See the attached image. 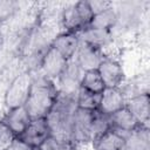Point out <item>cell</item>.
I'll return each mask as SVG.
<instances>
[{
	"instance_id": "cell-1",
	"label": "cell",
	"mask_w": 150,
	"mask_h": 150,
	"mask_svg": "<svg viewBox=\"0 0 150 150\" xmlns=\"http://www.w3.org/2000/svg\"><path fill=\"white\" fill-rule=\"evenodd\" d=\"M32 77L30 90L23 107L32 120L46 118L56 102L59 88L54 81L46 77L41 71L40 75H32Z\"/></svg>"
},
{
	"instance_id": "cell-2",
	"label": "cell",
	"mask_w": 150,
	"mask_h": 150,
	"mask_svg": "<svg viewBox=\"0 0 150 150\" xmlns=\"http://www.w3.org/2000/svg\"><path fill=\"white\" fill-rule=\"evenodd\" d=\"M76 95L77 94H68L59 90L56 102L46 117L52 131V136L63 139H71L73 121L77 109Z\"/></svg>"
},
{
	"instance_id": "cell-3",
	"label": "cell",
	"mask_w": 150,
	"mask_h": 150,
	"mask_svg": "<svg viewBox=\"0 0 150 150\" xmlns=\"http://www.w3.org/2000/svg\"><path fill=\"white\" fill-rule=\"evenodd\" d=\"M32 74L29 70L16 75L5 91L4 102L8 109L25 105L32 86Z\"/></svg>"
},
{
	"instance_id": "cell-4",
	"label": "cell",
	"mask_w": 150,
	"mask_h": 150,
	"mask_svg": "<svg viewBox=\"0 0 150 150\" xmlns=\"http://www.w3.org/2000/svg\"><path fill=\"white\" fill-rule=\"evenodd\" d=\"M50 136H52V131H50L47 120L36 118V120H32L29 125L18 137V139H20L28 146L38 150L43 144V142Z\"/></svg>"
},
{
	"instance_id": "cell-5",
	"label": "cell",
	"mask_w": 150,
	"mask_h": 150,
	"mask_svg": "<svg viewBox=\"0 0 150 150\" xmlns=\"http://www.w3.org/2000/svg\"><path fill=\"white\" fill-rule=\"evenodd\" d=\"M104 57L105 55H104L103 49L94 47L83 41H80L79 48L74 56L76 63L79 64L82 71L96 70Z\"/></svg>"
},
{
	"instance_id": "cell-6",
	"label": "cell",
	"mask_w": 150,
	"mask_h": 150,
	"mask_svg": "<svg viewBox=\"0 0 150 150\" xmlns=\"http://www.w3.org/2000/svg\"><path fill=\"white\" fill-rule=\"evenodd\" d=\"M67 63L68 61L61 54H59L53 47L49 46L42 56L39 70L46 77L55 82V80H59L60 76L63 74Z\"/></svg>"
},
{
	"instance_id": "cell-7",
	"label": "cell",
	"mask_w": 150,
	"mask_h": 150,
	"mask_svg": "<svg viewBox=\"0 0 150 150\" xmlns=\"http://www.w3.org/2000/svg\"><path fill=\"white\" fill-rule=\"evenodd\" d=\"M97 71L105 86V88H121L124 81L123 66L112 57H104L100 63Z\"/></svg>"
},
{
	"instance_id": "cell-8",
	"label": "cell",
	"mask_w": 150,
	"mask_h": 150,
	"mask_svg": "<svg viewBox=\"0 0 150 150\" xmlns=\"http://www.w3.org/2000/svg\"><path fill=\"white\" fill-rule=\"evenodd\" d=\"M95 111V110H94ZM94 111L77 108L74 115L71 139L76 143H91L90 142V125L94 117Z\"/></svg>"
},
{
	"instance_id": "cell-9",
	"label": "cell",
	"mask_w": 150,
	"mask_h": 150,
	"mask_svg": "<svg viewBox=\"0 0 150 150\" xmlns=\"http://www.w3.org/2000/svg\"><path fill=\"white\" fill-rule=\"evenodd\" d=\"M16 137H19L32 122L29 114L23 105L8 109L0 120Z\"/></svg>"
},
{
	"instance_id": "cell-10",
	"label": "cell",
	"mask_w": 150,
	"mask_h": 150,
	"mask_svg": "<svg viewBox=\"0 0 150 150\" xmlns=\"http://www.w3.org/2000/svg\"><path fill=\"white\" fill-rule=\"evenodd\" d=\"M127 98L121 88H105L101 94L98 110L105 115H111L125 107Z\"/></svg>"
},
{
	"instance_id": "cell-11",
	"label": "cell",
	"mask_w": 150,
	"mask_h": 150,
	"mask_svg": "<svg viewBox=\"0 0 150 150\" xmlns=\"http://www.w3.org/2000/svg\"><path fill=\"white\" fill-rule=\"evenodd\" d=\"M79 36L75 33L63 32L57 34L50 42V47H53L59 54H61L67 61L74 59L76 50L79 48Z\"/></svg>"
},
{
	"instance_id": "cell-12",
	"label": "cell",
	"mask_w": 150,
	"mask_h": 150,
	"mask_svg": "<svg viewBox=\"0 0 150 150\" xmlns=\"http://www.w3.org/2000/svg\"><path fill=\"white\" fill-rule=\"evenodd\" d=\"M110 123H111V129L118 131L123 137L128 132H131L132 130H135L142 125L127 107H123L122 109L111 114Z\"/></svg>"
},
{
	"instance_id": "cell-13",
	"label": "cell",
	"mask_w": 150,
	"mask_h": 150,
	"mask_svg": "<svg viewBox=\"0 0 150 150\" xmlns=\"http://www.w3.org/2000/svg\"><path fill=\"white\" fill-rule=\"evenodd\" d=\"M125 107L130 112L136 117V120L142 124L148 127L150 117V98L149 93H143L136 96H132L127 100Z\"/></svg>"
},
{
	"instance_id": "cell-14",
	"label": "cell",
	"mask_w": 150,
	"mask_h": 150,
	"mask_svg": "<svg viewBox=\"0 0 150 150\" xmlns=\"http://www.w3.org/2000/svg\"><path fill=\"white\" fill-rule=\"evenodd\" d=\"M77 36H79L80 41L87 42V43H89L94 47L101 48V49L107 47L112 38L111 30L97 29V28H90V27H87L83 30H81L80 33H77Z\"/></svg>"
},
{
	"instance_id": "cell-15",
	"label": "cell",
	"mask_w": 150,
	"mask_h": 150,
	"mask_svg": "<svg viewBox=\"0 0 150 150\" xmlns=\"http://www.w3.org/2000/svg\"><path fill=\"white\" fill-rule=\"evenodd\" d=\"M149 128L145 125H141L124 136V150H149Z\"/></svg>"
},
{
	"instance_id": "cell-16",
	"label": "cell",
	"mask_w": 150,
	"mask_h": 150,
	"mask_svg": "<svg viewBox=\"0 0 150 150\" xmlns=\"http://www.w3.org/2000/svg\"><path fill=\"white\" fill-rule=\"evenodd\" d=\"M94 150H124V137L116 130L109 129L93 142Z\"/></svg>"
},
{
	"instance_id": "cell-17",
	"label": "cell",
	"mask_w": 150,
	"mask_h": 150,
	"mask_svg": "<svg viewBox=\"0 0 150 150\" xmlns=\"http://www.w3.org/2000/svg\"><path fill=\"white\" fill-rule=\"evenodd\" d=\"M61 23H62V27L66 29V32H69V33H80L81 30H83L86 27L75 4L66 7L62 13H61Z\"/></svg>"
},
{
	"instance_id": "cell-18",
	"label": "cell",
	"mask_w": 150,
	"mask_h": 150,
	"mask_svg": "<svg viewBox=\"0 0 150 150\" xmlns=\"http://www.w3.org/2000/svg\"><path fill=\"white\" fill-rule=\"evenodd\" d=\"M117 21H118V15H117L116 11L114 9V7L111 6L110 8H107L105 11L95 14L91 19L89 27L90 28H97V29L111 30Z\"/></svg>"
},
{
	"instance_id": "cell-19",
	"label": "cell",
	"mask_w": 150,
	"mask_h": 150,
	"mask_svg": "<svg viewBox=\"0 0 150 150\" xmlns=\"http://www.w3.org/2000/svg\"><path fill=\"white\" fill-rule=\"evenodd\" d=\"M109 129H111L110 116L101 112L98 109L95 110L91 125H90V142L93 143L95 139H97L101 135H103Z\"/></svg>"
},
{
	"instance_id": "cell-20",
	"label": "cell",
	"mask_w": 150,
	"mask_h": 150,
	"mask_svg": "<svg viewBox=\"0 0 150 150\" xmlns=\"http://www.w3.org/2000/svg\"><path fill=\"white\" fill-rule=\"evenodd\" d=\"M80 88H83L95 94H102V91L105 89V86L96 69L83 71L82 77L80 80Z\"/></svg>"
},
{
	"instance_id": "cell-21",
	"label": "cell",
	"mask_w": 150,
	"mask_h": 150,
	"mask_svg": "<svg viewBox=\"0 0 150 150\" xmlns=\"http://www.w3.org/2000/svg\"><path fill=\"white\" fill-rule=\"evenodd\" d=\"M100 100H101V94H95L83 88H79L77 90V95H76L77 108L91 110V111L97 110L100 105Z\"/></svg>"
},
{
	"instance_id": "cell-22",
	"label": "cell",
	"mask_w": 150,
	"mask_h": 150,
	"mask_svg": "<svg viewBox=\"0 0 150 150\" xmlns=\"http://www.w3.org/2000/svg\"><path fill=\"white\" fill-rule=\"evenodd\" d=\"M38 150H79V143L55 136L47 138Z\"/></svg>"
},
{
	"instance_id": "cell-23",
	"label": "cell",
	"mask_w": 150,
	"mask_h": 150,
	"mask_svg": "<svg viewBox=\"0 0 150 150\" xmlns=\"http://www.w3.org/2000/svg\"><path fill=\"white\" fill-rule=\"evenodd\" d=\"M16 138L18 137L4 123L0 122V150H9Z\"/></svg>"
},
{
	"instance_id": "cell-24",
	"label": "cell",
	"mask_w": 150,
	"mask_h": 150,
	"mask_svg": "<svg viewBox=\"0 0 150 150\" xmlns=\"http://www.w3.org/2000/svg\"><path fill=\"white\" fill-rule=\"evenodd\" d=\"M18 11V2L12 0H0V22L9 20Z\"/></svg>"
},
{
	"instance_id": "cell-25",
	"label": "cell",
	"mask_w": 150,
	"mask_h": 150,
	"mask_svg": "<svg viewBox=\"0 0 150 150\" xmlns=\"http://www.w3.org/2000/svg\"><path fill=\"white\" fill-rule=\"evenodd\" d=\"M90 8H91V12L93 14H97V13H101L103 11H105L107 8H110L112 6V2L110 1H103V0H94V1H88Z\"/></svg>"
},
{
	"instance_id": "cell-26",
	"label": "cell",
	"mask_w": 150,
	"mask_h": 150,
	"mask_svg": "<svg viewBox=\"0 0 150 150\" xmlns=\"http://www.w3.org/2000/svg\"><path fill=\"white\" fill-rule=\"evenodd\" d=\"M9 150H36V149H33V148L28 146L27 144H25L23 142H21L20 139L16 138V141L14 142V144L11 146Z\"/></svg>"
}]
</instances>
